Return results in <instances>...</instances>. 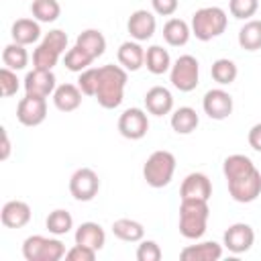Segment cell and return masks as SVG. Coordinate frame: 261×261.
<instances>
[{"instance_id": "6da1fadb", "label": "cell", "mask_w": 261, "mask_h": 261, "mask_svg": "<svg viewBox=\"0 0 261 261\" xmlns=\"http://www.w3.org/2000/svg\"><path fill=\"white\" fill-rule=\"evenodd\" d=\"M128 82V71L122 65L106 63L98 67V88H96V100L102 108L114 110L124 100V88Z\"/></svg>"}, {"instance_id": "7a4b0ae2", "label": "cell", "mask_w": 261, "mask_h": 261, "mask_svg": "<svg viewBox=\"0 0 261 261\" xmlns=\"http://www.w3.org/2000/svg\"><path fill=\"white\" fill-rule=\"evenodd\" d=\"M210 218L208 200H181L179 204V234L188 241H198L204 237Z\"/></svg>"}, {"instance_id": "3957f363", "label": "cell", "mask_w": 261, "mask_h": 261, "mask_svg": "<svg viewBox=\"0 0 261 261\" xmlns=\"http://www.w3.org/2000/svg\"><path fill=\"white\" fill-rule=\"evenodd\" d=\"M228 16L220 6H204L192 14V35L198 41H212L226 31Z\"/></svg>"}, {"instance_id": "277c9868", "label": "cell", "mask_w": 261, "mask_h": 261, "mask_svg": "<svg viewBox=\"0 0 261 261\" xmlns=\"http://www.w3.org/2000/svg\"><path fill=\"white\" fill-rule=\"evenodd\" d=\"M67 33L61 29H53L45 33L37 49L33 51V67L39 69H53L61 55H65L67 49Z\"/></svg>"}, {"instance_id": "5b68a950", "label": "cell", "mask_w": 261, "mask_h": 261, "mask_svg": "<svg viewBox=\"0 0 261 261\" xmlns=\"http://www.w3.org/2000/svg\"><path fill=\"white\" fill-rule=\"evenodd\" d=\"M173 173H175V157L171 151H165V149L153 151L143 165V177L147 186L157 190L169 186L173 179Z\"/></svg>"}, {"instance_id": "8992f818", "label": "cell", "mask_w": 261, "mask_h": 261, "mask_svg": "<svg viewBox=\"0 0 261 261\" xmlns=\"http://www.w3.org/2000/svg\"><path fill=\"white\" fill-rule=\"evenodd\" d=\"M65 245L57 237L31 234L22 243V257L27 261H59L65 257Z\"/></svg>"}, {"instance_id": "52a82bcc", "label": "cell", "mask_w": 261, "mask_h": 261, "mask_svg": "<svg viewBox=\"0 0 261 261\" xmlns=\"http://www.w3.org/2000/svg\"><path fill=\"white\" fill-rule=\"evenodd\" d=\"M169 82L179 92H192L200 84V63L194 55H179L169 69Z\"/></svg>"}, {"instance_id": "ba28073f", "label": "cell", "mask_w": 261, "mask_h": 261, "mask_svg": "<svg viewBox=\"0 0 261 261\" xmlns=\"http://www.w3.org/2000/svg\"><path fill=\"white\" fill-rule=\"evenodd\" d=\"M226 186H228V194L234 202L251 204L261 196V171L255 167L234 179H228Z\"/></svg>"}, {"instance_id": "9c48e42d", "label": "cell", "mask_w": 261, "mask_h": 261, "mask_svg": "<svg viewBox=\"0 0 261 261\" xmlns=\"http://www.w3.org/2000/svg\"><path fill=\"white\" fill-rule=\"evenodd\" d=\"M100 192V177L90 167H80L69 177V194L77 202H90Z\"/></svg>"}, {"instance_id": "30bf717a", "label": "cell", "mask_w": 261, "mask_h": 261, "mask_svg": "<svg viewBox=\"0 0 261 261\" xmlns=\"http://www.w3.org/2000/svg\"><path fill=\"white\" fill-rule=\"evenodd\" d=\"M47 118V98L24 94L16 104V120L22 126H39Z\"/></svg>"}, {"instance_id": "8fae6325", "label": "cell", "mask_w": 261, "mask_h": 261, "mask_svg": "<svg viewBox=\"0 0 261 261\" xmlns=\"http://www.w3.org/2000/svg\"><path fill=\"white\" fill-rule=\"evenodd\" d=\"M202 108H204V114L212 120H224L232 114V108H234V102H232V96L222 90V88H212L204 94L202 98Z\"/></svg>"}, {"instance_id": "7c38bea8", "label": "cell", "mask_w": 261, "mask_h": 261, "mask_svg": "<svg viewBox=\"0 0 261 261\" xmlns=\"http://www.w3.org/2000/svg\"><path fill=\"white\" fill-rule=\"evenodd\" d=\"M149 130V116L143 108H126L118 116V133L128 141H139Z\"/></svg>"}, {"instance_id": "4fadbf2b", "label": "cell", "mask_w": 261, "mask_h": 261, "mask_svg": "<svg viewBox=\"0 0 261 261\" xmlns=\"http://www.w3.org/2000/svg\"><path fill=\"white\" fill-rule=\"evenodd\" d=\"M253 243H255V230L247 222H234V224H230L224 230V237H222V245L230 253H234V255L247 253L253 247Z\"/></svg>"}, {"instance_id": "5bb4252c", "label": "cell", "mask_w": 261, "mask_h": 261, "mask_svg": "<svg viewBox=\"0 0 261 261\" xmlns=\"http://www.w3.org/2000/svg\"><path fill=\"white\" fill-rule=\"evenodd\" d=\"M22 86H24V92L31 94V96L49 98V96H53V92H55V88H57V80H55L53 69H39V67H33V69L24 75Z\"/></svg>"}, {"instance_id": "9a60e30c", "label": "cell", "mask_w": 261, "mask_h": 261, "mask_svg": "<svg viewBox=\"0 0 261 261\" xmlns=\"http://www.w3.org/2000/svg\"><path fill=\"white\" fill-rule=\"evenodd\" d=\"M155 29H157V18L151 10H145V8L135 10L126 20V31H128L130 39L139 41V43L149 41L155 35Z\"/></svg>"}, {"instance_id": "2e32d148", "label": "cell", "mask_w": 261, "mask_h": 261, "mask_svg": "<svg viewBox=\"0 0 261 261\" xmlns=\"http://www.w3.org/2000/svg\"><path fill=\"white\" fill-rule=\"evenodd\" d=\"M179 196H181V200H210L212 184H210L208 175L202 171L188 173L179 186Z\"/></svg>"}, {"instance_id": "e0dca14e", "label": "cell", "mask_w": 261, "mask_h": 261, "mask_svg": "<svg viewBox=\"0 0 261 261\" xmlns=\"http://www.w3.org/2000/svg\"><path fill=\"white\" fill-rule=\"evenodd\" d=\"M31 216H33V210L27 202L22 200H8L4 206H2V212H0V220L6 228H22L31 222Z\"/></svg>"}, {"instance_id": "ac0fdd59", "label": "cell", "mask_w": 261, "mask_h": 261, "mask_svg": "<svg viewBox=\"0 0 261 261\" xmlns=\"http://www.w3.org/2000/svg\"><path fill=\"white\" fill-rule=\"evenodd\" d=\"M145 108L153 116H165L173 110V96L165 86H153L145 94Z\"/></svg>"}, {"instance_id": "d6986e66", "label": "cell", "mask_w": 261, "mask_h": 261, "mask_svg": "<svg viewBox=\"0 0 261 261\" xmlns=\"http://www.w3.org/2000/svg\"><path fill=\"white\" fill-rule=\"evenodd\" d=\"M222 257V245L216 241H202L196 245H188L179 251L181 261H218Z\"/></svg>"}, {"instance_id": "ffe728a7", "label": "cell", "mask_w": 261, "mask_h": 261, "mask_svg": "<svg viewBox=\"0 0 261 261\" xmlns=\"http://www.w3.org/2000/svg\"><path fill=\"white\" fill-rule=\"evenodd\" d=\"M82 96L84 92L80 90L77 84H61L53 92V104L59 112H73L82 106Z\"/></svg>"}, {"instance_id": "44dd1931", "label": "cell", "mask_w": 261, "mask_h": 261, "mask_svg": "<svg viewBox=\"0 0 261 261\" xmlns=\"http://www.w3.org/2000/svg\"><path fill=\"white\" fill-rule=\"evenodd\" d=\"M116 59L126 71H137L145 65V49L139 41H124L116 51Z\"/></svg>"}, {"instance_id": "7402d4cb", "label": "cell", "mask_w": 261, "mask_h": 261, "mask_svg": "<svg viewBox=\"0 0 261 261\" xmlns=\"http://www.w3.org/2000/svg\"><path fill=\"white\" fill-rule=\"evenodd\" d=\"M10 37L14 43L33 45L41 39V22L35 18H16L10 27Z\"/></svg>"}, {"instance_id": "603a6c76", "label": "cell", "mask_w": 261, "mask_h": 261, "mask_svg": "<svg viewBox=\"0 0 261 261\" xmlns=\"http://www.w3.org/2000/svg\"><path fill=\"white\" fill-rule=\"evenodd\" d=\"M75 243L77 245H86L94 251H100L104 245H106V232L104 228L98 224V222H82L77 228H75V234H73Z\"/></svg>"}, {"instance_id": "cb8c5ba5", "label": "cell", "mask_w": 261, "mask_h": 261, "mask_svg": "<svg viewBox=\"0 0 261 261\" xmlns=\"http://www.w3.org/2000/svg\"><path fill=\"white\" fill-rule=\"evenodd\" d=\"M75 45L82 47L92 59H98V57H102L104 51H106V37H104L102 31H98V29H86V31H82V33L77 35Z\"/></svg>"}, {"instance_id": "d4e9b609", "label": "cell", "mask_w": 261, "mask_h": 261, "mask_svg": "<svg viewBox=\"0 0 261 261\" xmlns=\"http://www.w3.org/2000/svg\"><path fill=\"white\" fill-rule=\"evenodd\" d=\"M169 124L177 135H190L198 128L200 116L192 106H179V108L173 110V114L169 118Z\"/></svg>"}, {"instance_id": "484cf974", "label": "cell", "mask_w": 261, "mask_h": 261, "mask_svg": "<svg viewBox=\"0 0 261 261\" xmlns=\"http://www.w3.org/2000/svg\"><path fill=\"white\" fill-rule=\"evenodd\" d=\"M192 37V29L181 18H169L163 24V39L171 47H184Z\"/></svg>"}, {"instance_id": "4316f807", "label": "cell", "mask_w": 261, "mask_h": 261, "mask_svg": "<svg viewBox=\"0 0 261 261\" xmlns=\"http://www.w3.org/2000/svg\"><path fill=\"white\" fill-rule=\"evenodd\" d=\"M112 234L124 243H139L145 239V226L133 218H118L112 222Z\"/></svg>"}, {"instance_id": "83f0119b", "label": "cell", "mask_w": 261, "mask_h": 261, "mask_svg": "<svg viewBox=\"0 0 261 261\" xmlns=\"http://www.w3.org/2000/svg\"><path fill=\"white\" fill-rule=\"evenodd\" d=\"M145 67L153 73V75H163L165 71L171 69V57L167 53V49H163L161 45H151L145 49Z\"/></svg>"}, {"instance_id": "f1b7e54d", "label": "cell", "mask_w": 261, "mask_h": 261, "mask_svg": "<svg viewBox=\"0 0 261 261\" xmlns=\"http://www.w3.org/2000/svg\"><path fill=\"white\" fill-rule=\"evenodd\" d=\"M239 45L245 51H257L261 49V20L249 18L241 31H239Z\"/></svg>"}, {"instance_id": "f546056e", "label": "cell", "mask_w": 261, "mask_h": 261, "mask_svg": "<svg viewBox=\"0 0 261 261\" xmlns=\"http://www.w3.org/2000/svg\"><path fill=\"white\" fill-rule=\"evenodd\" d=\"M45 226L53 237H63L73 228V216L63 208H55L45 218Z\"/></svg>"}, {"instance_id": "4dcf8cb0", "label": "cell", "mask_w": 261, "mask_h": 261, "mask_svg": "<svg viewBox=\"0 0 261 261\" xmlns=\"http://www.w3.org/2000/svg\"><path fill=\"white\" fill-rule=\"evenodd\" d=\"M2 63H4V67L20 71L29 65V51L24 49V45L12 41L2 49Z\"/></svg>"}, {"instance_id": "1f68e13d", "label": "cell", "mask_w": 261, "mask_h": 261, "mask_svg": "<svg viewBox=\"0 0 261 261\" xmlns=\"http://www.w3.org/2000/svg\"><path fill=\"white\" fill-rule=\"evenodd\" d=\"M210 73H212V80H214L216 84H220V86H230V84L237 80V75H239V67H237V63H234L232 59L220 57V59H216V61L212 63Z\"/></svg>"}, {"instance_id": "d6a6232c", "label": "cell", "mask_w": 261, "mask_h": 261, "mask_svg": "<svg viewBox=\"0 0 261 261\" xmlns=\"http://www.w3.org/2000/svg\"><path fill=\"white\" fill-rule=\"evenodd\" d=\"M31 14L39 22H55L61 14V6L57 0H33Z\"/></svg>"}, {"instance_id": "836d02e7", "label": "cell", "mask_w": 261, "mask_h": 261, "mask_svg": "<svg viewBox=\"0 0 261 261\" xmlns=\"http://www.w3.org/2000/svg\"><path fill=\"white\" fill-rule=\"evenodd\" d=\"M92 57L82 49V47H77V45H73L71 49H67L65 51V55H63V65L69 69V71H73V73H82L84 69H88L90 65H92Z\"/></svg>"}, {"instance_id": "e575fe53", "label": "cell", "mask_w": 261, "mask_h": 261, "mask_svg": "<svg viewBox=\"0 0 261 261\" xmlns=\"http://www.w3.org/2000/svg\"><path fill=\"white\" fill-rule=\"evenodd\" d=\"M259 8V0H228V12L239 20H249L255 16Z\"/></svg>"}, {"instance_id": "d590c367", "label": "cell", "mask_w": 261, "mask_h": 261, "mask_svg": "<svg viewBox=\"0 0 261 261\" xmlns=\"http://www.w3.org/2000/svg\"><path fill=\"white\" fill-rule=\"evenodd\" d=\"M20 88V80L16 77V71L10 67H2L0 69V94L4 98H10L18 92Z\"/></svg>"}, {"instance_id": "8d00e7d4", "label": "cell", "mask_w": 261, "mask_h": 261, "mask_svg": "<svg viewBox=\"0 0 261 261\" xmlns=\"http://www.w3.org/2000/svg\"><path fill=\"white\" fill-rule=\"evenodd\" d=\"M163 257L161 253V247L151 241V239H143L139 241V247H137V261H159Z\"/></svg>"}, {"instance_id": "74e56055", "label": "cell", "mask_w": 261, "mask_h": 261, "mask_svg": "<svg viewBox=\"0 0 261 261\" xmlns=\"http://www.w3.org/2000/svg\"><path fill=\"white\" fill-rule=\"evenodd\" d=\"M77 86L84 92V96H96L98 88V67H88L77 75Z\"/></svg>"}, {"instance_id": "f35d334b", "label": "cell", "mask_w": 261, "mask_h": 261, "mask_svg": "<svg viewBox=\"0 0 261 261\" xmlns=\"http://www.w3.org/2000/svg\"><path fill=\"white\" fill-rule=\"evenodd\" d=\"M96 253L98 251H94V249H90V247H86V245H73L71 249H67V253H65V259L67 261H94L96 259Z\"/></svg>"}, {"instance_id": "ab89813d", "label": "cell", "mask_w": 261, "mask_h": 261, "mask_svg": "<svg viewBox=\"0 0 261 261\" xmlns=\"http://www.w3.org/2000/svg\"><path fill=\"white\" fill-rule=\"evenodd\" d=\"M151 6H153V12L159 14V16H171L175 14L177 6H179V0H151Z\"/></svg>"}, {"instance_id": "60d3db41", "label": "cell", "mask_w": 261, "mask_h": 261, "mask_svg": "<svg viewBox=\"0 0 261 261\" xmlns=\"http://www.w3.org/2000/svg\"><path fill=\"white\" fill-rule=\"evenodd\" d=\"M247 141H249V145H251L253 151L261 153V122H255V124L249 128Z\"/></svg>"}, {"instance_id": "b9f144b4", "label": "cell", "mask_w": 261, "mask_h": 261, "mask_svg": "<svg viewBox=\"0 0 261 261\" xmlns=\"http://www.w3.org/2000/svg\"><path fill=\"white\" fill-rule=\"evenodd\" d=\"M0 130H2V153H0V159L6 161V159L10 157V139H8V133H6L4 126H2Z\"/></svg>"}]
</instances>
